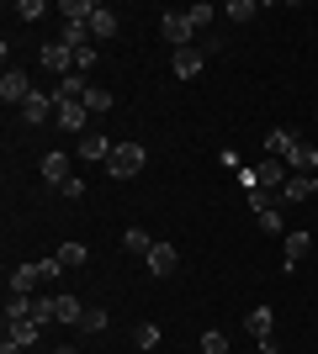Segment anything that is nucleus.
<instances>
[{"instance_id": "obj_1", "label": "nucleus", "mask_w": 318, "mask_h": 354, "mask_svg": "<svg viewBox=\"0 0 318 354\" xmlns=\"http://www.w3.org/2000/svg\"><path fill=\"white\" fill-rule=\"evenodd\" d=\"M143 164H149V148H143V143H117V148H112V159H106V169H112L117 180H133Z\"/></svg>"}, {"instance_id": "obj_2", "label": "nucleus", "mask_w": 318, "mask_h": 354, "mask_svg": "<svg viewBox=\"0 0 318 354\" xmlns=\"http://www.w3.org/2000/svg\"><path fill=\"white\" fill-rule=\"evenodd\" d=\"M159 32H165L170 48H191V32H197V27H191V16H186V11H165V16H159Z\"/></svg>"}, {"instance_id": "obj_3", "label": "nucleus", "mask_w": 318, "mask_h": 354, "mask_svg": "<svg viewBox=\"0 0 318 354\" xmlns=\"http://www.w3.org/2000/svg\"><path fill=\"white\" fill-rule=\"evenodd\" d=\"M37 339H43V323H32V317H16V323H6V344H16V349H32Z\"/></svg>"}, {"instance_id": "obj_4", "label": "nucleus", "mask_w": 318, "mask_h": 354, "mask_svg": "<svg viewBox=\"0 0 318 354\" xmlns=\"http://www.w3.org/2000/svg\"><path fill=\"white\" fill-rule=\"evenodd\" d=\"M170 64H175L181 80H197L202 64H207V48H197V43H191V48H175V59H170Z\"/></svg>"}, {"instance_id": "obj_5", "label": "nucleus", "mask_w": 318, "mask_h": 354, "mask_svg": "<svg viewBox=\"0 0 318 354\" xmlns=\"http://www.w3.org/2000/svg\"><path fill=\"white\" fill-rule=\"evenodd\" d=\"M149 275H175V265H181V254H175V243H154L149 254Z\"/></svg>"}, {"instance_id": "obj_6", "label": "nucleus", "mask_w": 318, "mask_h": 354, "mask_svg": "<svg viewBox=\"0 0 318 354\" xmlns=\"http://www.w3.org/2000/svg\"><path fill=\"white\" fill-rule=\"evenodd\" d=\"M27 95H32V85H27V74H21V69H6V74H0V101H16V106H21Z\"/></svg>"}, {"instance_id": "obj_7", "label": "nucleus", "mask_w": 318, "mask_h": 354, "mask_svg": "<svg viewBox=\"0 0 318 354\" xmlns=\"http://www.w3.org/2000/svg\"><path fill=\"white\" fill-rule=\"evenodd\" d=\"M255 185H265V191H281V185H287V164L265 153V159H260V169H255Z\"/></svg>"}, {"instance_id": "obj_8", "label": "nucleus", "mask_w": 318, "mask_h": 354, "mask_svg": "<svg viewBox=\"0 0 318 354\" xmlns=\"http://www.w3.org/2000/svg\"><path fill=\"white\" fill-rule=\"evenodd\" d=\"M43 64L53 74H75V48H64V43H43Z\"/></svg>"}, {"instance_id": "obj_9", "label": "nucleus", "mask_w": 318, "mask_h": 354, "mask_svg": "<svg viewBox=\"0 0 318 354\" xmlns=\"http://www.w3.org/2000/svg\"><path fill=\"white\" fill-rule=\"evenodd\" d=\"M53 101H59V95H53ZM85 117H91V111H85V101H59V127H64V133H80V127H85Z\"/></svg>"}, {"instance_id": "obj_10", "label": "nucleus", "mask_w": 318, "mask_h": 354, "mask_svg": "<svg viewBox=\"0 0 318 354\" xmlns=\"http://www.w3.org/2000/svg\"><path fill=\"white\" fill-rule=\"evenodd\" d=\"M43 281V270H37V259L32 265H16L11 270V296H32V286Z\"/></svg>"}, {"instance_id": "obj_11", "label": "nucleus", "mask_w": 318, "mask_h": 354, "mask_svg": "<svg viewBox=\"0 0 318 354\" xmlns=\"http://www.w3.org/2000/svg\"><path fill=\"white\" fill-rule=\"evenodd\" d=\"M48 111H53V95H43V90H32L27 101H21V117L37 127V122H48Z\"/></svg>"}, {"instance_id": "obj_12", "label": "nucleus", "mask_w": 318, "mask_h": 354, "mask_svg": "<svg viewBox=\"0 0 318 354\" xmlns=\"http://www.w3.org/2000/svg\"><path fill=\"white\" fill-rule=\"evenodd\" d=\"M43 180H48V185H64V180H75V175H69V153H59V148H53V153L43 159Z\"/></svg>"}, {"instance_id": "obj_13", "label": "nucleus", "mask_w": 318, "mask_h": 354, "mask_svg": "<svg viewBox=\"0 0 318 354\" xmlns=\"http://www.w3.org/2000/svg\"><path fill=\"white\" fill-rule=\"evenodd\" d=\"M292 148H297V133H292V127H276V133H265V153H271V159H287Z\"/></svg>"}, {"instance_id": "obj_14", "label": "nucleus", "mask_w": 318, "mask_h": 354, "mask_svg": "<svg viewBox=\"0 0 318 354\" xmlns=\"http://www.w3.org/2000/svg\"><path fill=\"white\" fill-rule=\"evenodd\" d=\"M112 148H117L112 138H101V133H96V138H80V148H75V153L96 164V159H112Z\"/></svg>"}, {"instance_id": "obj_15", "label": "nucleus", "mask_w": 318, "mask_h": 354, "mask_svg": "<svg viewBox=\"0 0 318 354\" xmlns=\"http://www.w3.org/2000/svg\"><path fill=\"white\" fill-rule=\"evenodd\" d=\"M313 249V238H308V227H297V233H287V270L303 265V254Z\"/></svg>"}, {"instance_id": "obj_16", "label": "nucleus", "mask_w": 318, "mask_h": 354, "mask_svg": "<svg viewBox=\"0 0 318 354\" xmlns=\"http://www.w3.org/2000/svg\"><path fill=\"white\" fill-rule=\"evenodd\" d=\"M85 90H91V80H85V74H64L59 80V101H85Z\"/></svg>"}, {"instance_id": "obj_17", "label": "nucleus", "mask_w": 318, "mask_h": 354, "mask_svg": "<svg viewBox=\"0 0 318 354\" xmlns=\"http://www.w3.org/2000/svg\"><path fill=\"white\" fill-rule=\"evenodd\" d=\"M244 328H249L255 339H271V328H276V312H271V307H255L249 317H244Z\"/></svg>"}, {"instance_id": "obj_18", "label": "nucleus", "mask_w": 318, "mask_h": 354, "mask_svg": "<svg viewBox=\"0 0 318 354\" xmlns=\"http://www.w3.org/2000/svg\"><path fill=\"white\" fill-rule=\"evenodd\" d=\"M59 16H64V21H80V27H91L96 6H91V0H64V6H59Z\"/></svg>"}, {"instance_id": "obj_19", "label": "nucleus", "mask_w": 318, "mask_h": 354, "mask_svg": "<svg viewBox=\"0 0 318 354\" xmlns=\"http://www.w3.org/2000/svg\"><path fill=\"white\" fill-rule=\"evenodd\" d=\"M53 317H59V323H75V328H80V317H85V307H80L75 296H53Z\"/></svg>"}, {"instance_id": "obj_20", "label": "nucleus", "mask_w": 318, "mask_h": 354, "mask_svg": "<svg viewBox=\"0 0 318 354\" xmlns=\"http://www.w3.org/2000/svg\"><path fill=\"white\" fill-rule=\"evenodd\" d=\"M287 164H292V169H303V175H313V169H318V148L297 143V148H292V153H287Z\"/></svg>"}, {"instance_id": "obj_21", "label": "nucleus", "mask_w": 318, "mask_h": 354, "mask_svg": "<svg viewBox=\"0 0 318 354\" xmlns=\"http://www.w3.org/2000/svg\"><path fill=\"white\" fill-rule=\"evenodd\" d=\"M91 37H117V16L106 11V6H96V16H91Z\"/></svg>"}, {"instance_id": "obj_22", "label": "nucleus", "mask_w": 318, "mask_h": 354, "mask_svg": "<svg viewBox=\"0 0 318 354\" xmlns=\"http://www.w3.org/2000/svg\"><path fill=\"white\" fill-rule=\"evenodd\" d=\"M308 196H313V175H297L281 185V201H308Z\"/></svg>"}, {"instance_id": "obj_23", "label": "nucleus", "mask_w": 318, "mask_h": 354, "mask_svg": "<svg viewBox=\"0 0 318 354\" xmlns=\"http://www.w3.org/2000/svg\"><path fill=\"white\" fill-rule=\"evenodd\" d=\"M122 249H127V254H149V249H154V238L143 233V227H127V233H122Z\"/></svg>"}, {"instance_id": "obj_24", "label": "nucleus", "mask_w": 318, "mask_h": 354, "mask_svg": "<svg viewBox=\"0 0 318 354\" xmlns=\"http://www.w3.org/2000/svg\"><path fill=\"white\" fill-rule=\"evenodd\" d=\"M112 106H117V95H112V90H101V85L85 90V111H112Z\"/></svg>"}, {"instance_id": "obj_25", "label": "nucleus", "mask_w": 318, "mask_h": 354, "mask_svg": "<svg viewBox=\"0 0 318 354\" xmlns=\"http://www.w3.org/2000/svg\"><path fill=\"white\" fill-rule=\"evenodd\" d=\"M53 259H59L64 270H80V265H85V243H59V254H53Z\"/></svg>"}, {"instance_id": "obj_26", "label": "nucleus", "mask_w": 318, "mask_h": 354, "mask_svg": "<svg viewBox=\"0 0 318 354\" xmlns=\"http://www.w3.org/2000/svg\"><path fill=\"white\" fill-rule=\"evenodd\" d=\"M133 344H138V349H154V344H159V323H138L133 328Z\"/></svg>"}, {"instance_id": "obj_27", "label": "nucleus", "mask_w": 318, "mask_h": 354, "mask_svg": "<svg viewBox=\"0 0 318 354\" xmlns=\"http://www.w3.org/2000/svg\"><path fill=\"white\" fill-rule=\"evenodd\" d=\"M32 323H59L53 317V296H32Z\"/></svg>"}, {"instance_id": "obj_28", "label": "nucleus", "mask_w": 318, "mask_h": 354, "mask_svg": "<svg viewBox=\"0 0 318 354\" xmlns=\"http://www.w3.org/2000/svg\"><path fill=\"white\" fill-rule=\"evenodd\" d=\"M202 354H228V339L218 333V328H207V333H202Z\"/></svg>"}, {"instance_id": "obj_29", "label": "nucleus", "mask_w": 318, "mask_h": 354, "mask_svg": "<svg viewBox=\"0 0 318 354\" xmlns=\"http://www.w3.org/2000/svg\"><path fill=\"white\" fill-rule=\"evenodd\" d=\"M255 11H260L255 0H233V6H228L223 16H228V21H249V16H255Z\"/></svg>"}, {"instance_id": "obj_30", "label": "nucleus", "mask_w": 318, "mask_h": 354, "mask_svg": "<svg viewBox=\"0 0 318 354\" xmlns=\"http://www.w3.org/2000/svg\"><path fill=\"white\" fill-rule=\"evenodd\" d=\"M106 323H112V317H106V312L96 307V312H85V317H80V333H101Z\"/></svg>"}, {"instance_id": "obj_31", "label": "nucleus", "mask_w": 318, "mask_h": 354, "mask_svg": "<svg viewBox=\"0 0 318 354\" xmlns=\"http://www.w3.org/2000/svg\"><path fill=\"white\" fill-rule=\"evenodd\" d=\"M75 69H80V74H91V69H96V43L75 48Z\"/></svg>"}, {"instance_id": "obj_32", "label": "nucleus", "mask_w": 318, "mask_h": 354, "mask_svg": "<svg viewBox=\"0 0 318 354\" xmlns=\"http://www.w3.org/2000/svg\"><path fill=\"white\" fill-rule=\"evenodd\" d=\"M11 16H21V21H37L43 16V0H16V11Z\"/></svg>"}, {"instance_id": "obj_33", "label": "nucleus", "mask_w": 318, "mask_h": 354, "mask_svg": "<svg viewBox=\"0 0 318 354\" xmlns=\"http://www.w3.org/2000/svg\"><path fill=\"white\" fill-rule=\"evenodd\" d=\"M186 16H191V27H207V21H212V16H218V11H212L207 0H197V6H191V11H186Z\"/></svg>"}, {"instance_id": "obj_34", "label": "nucleus", "mask_w": 318, "mask_h": 354, "mask_svg": "<svg viewBox=\"0 0 318 354\" xmlns=\"http://www.w3.org/2000/svg\"><path fill=\"white\" fill-rule=\"evenodd\" d=\"M249 207H255V212H271V191H265V185H249Z\"/></svg>"}, {"instance_id": "obj_35", "label": "nucleus", "mask_w": 318, "mask_h": 354, "mask_svg": "<svg viewBox=\"0 0 318 354\" xmlns=\"http://www.w3.org/2000/svg\"><path fill=\"white\" fill-rule=\"evenodd\" d=\"M260 227H265V233H281V227H287V222H281V212H260Z\"/></svg>"}, {"instance_id": "obj_36", "label": "nucleus", "mask_w": 318, "mask_h": 354, "mask_svg": "<svg viewBox=\"0 0 318 354\" xmlns=\"http://www.w3.org/2000/svg\"><path fill=\"white\" fill-rule=\"evenodd\" d=\"M80 191H85V180H80V175H75V180H64V185H59V196H69V201H75Z\"/></svg>"}, {"instance_id": "obj_37", "label": "nucleus", "mask_w": 318, "mask_h": 354, "mask_svg": "<svg viewBox=\"0 0 318 354\" xmlns=\"http://www.w3.org/2000/svg\"><path fill=\"white\" fill-rule=\"evenodd\" d=\"M53 354H80V349H75V344H59V349H53Z\"/></svg>"}, {"instance_id": "obj_38", "label": "nucleus", "mask_w": 318, "mask_h": 354, "mask_svg": "<svg viewBox=\"0 0 318 354\" xmlns=\"http://www.w3.org/2000/svg\"><path fill=\"white\" fill-rule=\"evenodd\" d=\"M0 354H21V349H16V344H6V349H0Z\"/></svg>"}]
</instances>
